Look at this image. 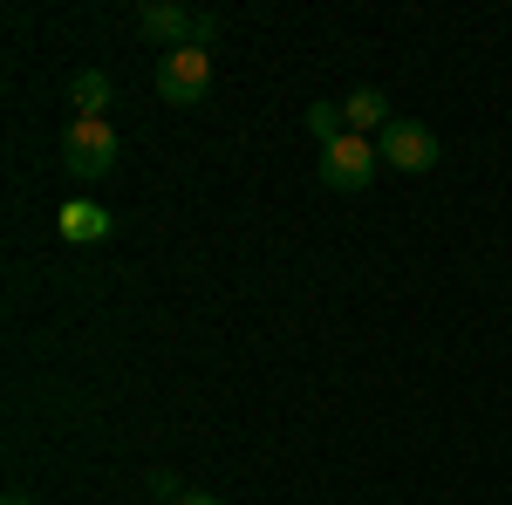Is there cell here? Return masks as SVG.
<instances>
[{
    "label": "cell",
    "mask_w": 512,
    "mask_h": 505,
    "mask_svg": "<svg viewBox=\"0 0 512 505\" xmlns=\"http://www.w3.org/2000/svg\"><path fill=\"white\" fill-rule=\"evenodd\" d=\"M0 505H35V499H28V492H7V499H0Z\"/></svg>",
    "instance_id": "11"
},
{
    "label": "cell",
    "mask_w": 512,
    "mask_h": 505,
    "mask_svg": "<svg viewBox=\"0 0 512 505\" xmlns=\"http://www.w3.org/2000/svg\"><path fill=\"white\" fill-rule=\"evenodd\" d=\"M110 233H117V219H110L96 198H69V205H62V239H69V246H103Z\"/></svg>",
    "instance_id": "5"
},
{
    "label": "cell",
    "mask_w": 512,
    "mask_h": 505,
    "mask_svg": "<svg viewBox=\"0 0 512 505\" xmlns=\"http://www.w3.org/2000/svg\"><path fill=\"white\" fill-rule=\"evenodd\" d=\"M205 89H212V55L205 48H164L158 55V96L171 110L205 103Z\"/></svg>",
    "instance_id": "2"
},
{
    "label": "cell",
    "mask_w": 512,
    "mask_h": 505,
    "mask_svg": "<svg viewBox=\"0 0 512 505\" xmlns=\"http://www.w3.org/2000/svg\"><path fill=\"white\" fill-rule=\"evenodd\" d=\"M376 151H383V164H390V171L424 178V171L437 164V137L424 130V123H410V117H390V123H383V137H376Z\"/></svg>",
    "instance_id": "4"
},
{
    "label": "cell",
    "mask_w": 512,
    "mask_h": 505,
    "mask_svg": "<svg viewBox=\"0 0 512 505\" xmlns=\"http://www.w3.org/2000/svg\"><path fill=\"white\" fill-rule=\"evenodd\" d=\"M308 137H315L321 151H328V144H342V137H349V117H342V103H315V110H308Z\"/></svg>",
    "instance_id": "8"
},
{
    "label": "cell",
    "mask_w": 512,
    "mask_h": 505,
    "mask_svg": "<svg viewBox=\"0 0 512 505\" xmlns=\"http://www.w3.org/2000/svg\"><path fill=\"white\" fill-rule=\"evenodd\" d=\"M376 171H383V151H376L369 137H355V130L342 137V144L321 151V185H328V192H369Z\"/></svg>",
    "instance_id": "3"
},
{
    "label": "cell",
    "mask_w": 512,
    "mask_h": 505,
    "mask_svg": "<svg viewBox=\"0 0 512 505\" xmlns=\"http://www.w3.org/2000/svg\"><path fill=\"white\" fill-rule=\"evenodd\" d=\"M178 505H219V499H212V492H185Z\"/></svg>",
    "instance_id": "10"
},
{
    "label": "cell",
    "mask_w": 512,
    "mask_h": 505,
    "mask_svg": "<svg viewBox=\"0 0 512 505\" xmlns=\"http://www.w3.org/2000/svg\"><path fill=\"white\" fill-rule=\"evenodd\" d=\"M342 117H349L355 137H369V130H383V123H390V103H383V89H355L349 103H342Z\"/></svg>",
    "instance_id": "6"
},
{
    "label": "cell",
    "mask_w": 512,
    "mask_h": 505,
    "mask_svg": "<svg viewBox=\"0 0 512 505\" xmlns=\"http://www.w3.org/2000/svg\"><path fill=\"white\" fill-rule=\"evenodd\" d=\"M151 499H171V505H178L185 492H178V478H171V471H151Z\"/></svg>",
    "instance_id": "9"
},
{
    "label": "cell",
    "mask_w": 512,
    "mask_h": 505,
    "mask_svg": "<svg viewBox=\"0 0 512 505\" xmlns=\"http://www.w3.org/2000/svg\"><path fill=\"white\" fill-rule=\"evenodd\" d=\"M117 130H110V117H76L69 130H62V171L76 178V185H103V178H117Z\"/></svg>",
    "instance_id": "1"
},
{
    "label": "cell",
    "mask_w": 512,
    "mask_h": 505,
    "mask_svg": "<svg viewBox=\"0 0 512 505\" xmlns=\"http://www.w3.org/2000/svg\"><path fill=\"white\" fill-rule=\"evenodd\" d=\"M69 103H76V117H103V110H110V76H103V69L69 76Z\"/></svg>",
    "instance_id": "7"
}]
</instances>
